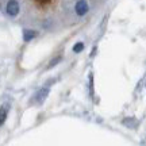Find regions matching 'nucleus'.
Masks as SVG:
<instances>
[{
  "label": "nucleus",
  "instance_id": "f03ea898",
  "mask_svg": "<svg viewBox=\"0 0 146 146\" xmlns=\"http://www.w3.org/2000/svg\"><path fill=\"white\" fill-rule=\"evenodd\" d=\"M89 7H88V3L85 1V0H78L76 5H74V11H76V14L78 16H84L87 12H88Z\"/></svg>",
  "mask_w": 146,
  "mask_h": 146
},
{
  "label": "nucleus",
  "instance_id": "f257e3e1",
  "mask_svg": "<svg viewBox=\"0 0 146 146\" xmlns=\"http://www.w3.org/2000/svg\"><path fill=\"white\" fill-rule=\"evenodd\" d=\"M19 10H21V7H19V3L16 0H10L5 5V11L10 16H16L19 14Z\"/></svg>",
  "mask_w": 146,
  "mask_h": 146
},
{
  "label": "nucleus",
  "instance_id": "39448f33",
  "mask_svg": "<svg viewBox=\"0 0 146 146\" xmlns=\"http://www.w3.org/2000/svg\"><path fill=\"white\" fill-rule=\"evenodd\" d=\"M7 112H8V106H1V108H0V126L4 123L5 118H7Z\"/></svg>",
  "mask_w": 146,
  "mask_h": 146
},
{
  "label": "nucleus",
  "instance_id": "7ed1b4c3",
  "mask_svg": "<svg viewBox=\"0 0 146 146\" xmlns=\"http://www.w3.org/2000/svg\"><path fill=\"white\" fill-rule=\"evenodd\" d=\"M47 95H49V88H41L35 94V102L39 103V104L43 103V100L47 98Z\"/></svg>",
  "mask_w": 146,
  "mask_h": 146
},
{
  "label": "nucleus",
  "instance_id": "20e7f679",
  "mask_svg": "<svg viewBox=\"0 0 146 146\" xmlns=\"http://www.w3.org/2000/svg\"><path fill=\"white\" fill-rule=\"evenodd\" d=\"M36 36V31L34 30H23V39L26 42H30Z\"/></svg>",
  "mask_w": 146,
  "mask_h": 146
},
{
  "label": "nucleus",
  "instance_id": "0eeeda50",
  "mask_svg": "<svg viewBox=\"0 0 146 146\" xmlns=\"http://www.w3.org/2000/svg\"><path fill=\"white\" fill-rule=\"evenodd\" d=\"M61 61V57H56L54 60H52L50 62H49V65H47V69H50V68H54L56 65H57L58 62Z\"/></svg>",
  "mask_w": 146,
  "mask_h": 146
},
{
  "label": "nucleus",
  "instance_id": "423d86ee",
  "mask_svg": "<svg viewBox=\"0 0 146 146\" xmlns=\"http://www.w3.org/2000/svg\"><path fill=\"white\" fill-rule=\"evenodd\" d=\"M83 49H84V43H83V42H77V43L73 46V52H74V53H80V52H83Z\"/></svg>",
  "mask_w": 146,
  "mask_h": 146
}]
</instances>
